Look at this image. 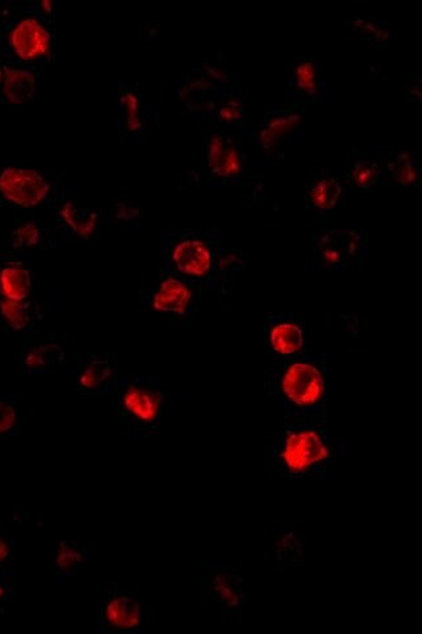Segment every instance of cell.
Wrapping results in <instances>:
<instances>
[{
	"instance_id": "cell-24",
	"label": "cell",
	"mask_w": 422,
	"mask_h": 634,
	"mask_svg": "<svg viewBox=\"0 0 422 634\" xmlns=\"http://www.w3.org/2000/svg\"><path fill=\"white\" fill-rule=\"evenodd\" d=\"M127 118L130 128H136L139 125L138 110H136V101L132 95L127 97Z\"/></svg>"
},
{
	"instance_id": "cell-18",
	"label": "cell",
	"mask_w": 422,
	"mask_h": 634,
	"mask_svg": "<svg viewBox=\"0 0 422 634\" xmlns=\"http://www.w3.org/2000/svg\"><path fill=\"white\" fill-rule=\"evenodd\" d=\"M340 197V186L334 180H324L313 190V202L317 207L331 208Z\"/></svg>"
},
{
	"instance_id": "cell-26",
	"label": "cell",
	"mask_w": 422,
	"mask_h": 634,
	"mask_svg": "<svg viewBox=\"0 0 422 634\" xmlns=\"http://www.w3.org/2000/svg\"><path fill=\"white\" fill-rule=\"evenodd\" d=\"M2 78H3V66H0V85H2Z\"/></svg>"
},
{
	"instance_id": "cell-7",
	"label": "cell",
	"mask_w": 422,
	"mask_h": 634,
	"mask_svg": "<svg viewBox=\"0 0 422 634\" xmlns=\"http://www.w3.org/2000/svg\"><path fill=\"white\" fill-rule=\"evenodd\" d=\"M162 397L159 392L141 383L127 386L120 397V411L134 423L154 424L159 418Z\"/></svg>"
},
{
	"instance_id": "cell-2",
	"label": "cell",
	"mask_w": 422,
	"mask_h": 634,
	"mask_svg": "<svg viewBox=\"0 0 422 634\" xmlns=\"http://www.w3.org/2000/svg\"><path fill=\"white\" fill-rule=\"evenodd\" d=\"M52 181L36 168L10 167L0 171V202L16 208H33L48 200Z\"/></svg>"
},
{
	"instance_id": "cell-17",
	"label": "cell",
	"mask_w": 422,
	"mask_h": 634,
	"mask_svg": "<svg viewBox=\"0 0 422 634\" xmlns=\"http://www.w3.org/2000/svg\"><path fill=\"white\" fill-rule=\"evenodd\" d=\"M20 424V409L13 398L0 397V437L13 436Z\"/></svg>"
},
{
	"instance_id": "cell-16",
	"label": "cell",
	"mask_w": 422,
	"mask_h": 634,
	"mask_svg": "<svg viewBox=\"0 0 422 634\" xmlns=\"http://www.w3.org/2000/svg\"><path fill=\"white\" fill-rule=\"evenodd\" d=\"M42 241V233L33 223L22 224L17 226L10 235L11 249L16 252H25L28 250L36 249Z\"/></svg>"
},
{
	"instance_id": "cell-1",
	"label": "cell",
	"mask_w": 422,
	"mask_h": 634,
	"mask_svg": "<svg viewBox=\"0 0 422 634\" xmlns=\"http://www.w3.org/2000/svg\"><path fill=\"white\" fill-rule=\"evenodd\" d=\"M0 26V52L11 63L26 66L48 57L52 34L42 13H7Z\"/></svg>"
},
{
	"instance_id": "cell-22",
	"label": "cell",
	"mask_w": 422,
	"mask_h": 634,
	"mask_svg": "<svg viewBox=\"0 0 422 634\" xmlns=\"http://www.w3.org/2000/svg\"><path fill=\"white\" fill-rule=\"evenodd\" d=\"M374 179V167H369L366 164H360L355 171V180L359 185L368 186Z\"/></svg>"
},
{
	"instance_id": "cell-12",
	"label": "cell",
	"mask_w": 422,
	"mask_h": 634,
	"mask_svg": "<svg viewBox=\"0 0 422 634\" xmlns=\"http://www.w3.org/2000/svg\"><path fill=\"white\" fill-rule=\"evenodd\" d=\"M191 292L183 282L168 277L160 285L153 299V307L160 313L183 315L191 302Z\"/></svg>"
},
{
	"instance_id": "cell-9",
	"label": "cell",
	"mask_w": 422,
	"mask_h": 634,
	"mask_svg": "<svg viewBox=\"0 0 422 634\" xmlns=\"http://www.w3.org/2000/svg\"><path fill=\"white\" fill-rule=\"evenodd\" d=\"M36 90V75L31 68L14 63L3 66L0 97L7 101L8 103H28L34 98Z\"/></svg>"
},
{
	"instance_id": "cell-3",
	"label": "cell",
	"mask_w": 422,
	"mask_h": 634,
	"mask_svg": "<svg viewBox=\"0 0 422 634\" xmlns=\"http://www.w3.org/2000/svg\"><path fill=\"white\" fill-rule=\"evenodd\" d=\"M328 449L317 433L303 430L290 435L282 450V462L291 472H307L328 458Z\"/></svg>"
},
{
	"instance_id": "cell-25",
	"label": "cell",
	"mask_w": 422,
	"mask_h": 634,
	"mask_svg": "<svg viewBox=\"0 0 422 634\" xmlns=\"http://www.w3.org/2000/svg\"><path fill=\"white\" fill-rule=\"evenodd\" d=\"M8 554H10V548H8L7 542L0 538V561L7 559Z\"/></svg>"
},
{
	"instance_id": "cell-15",
	"label": "cell",
	"mask_w": 422,
	"mask_h": 634,
	"mask_svg": "<svg viewBox=\"0 0 422 634\" xmlns=\"http://www.w3.org/2000/svg\"><path fill=\"white\" fill-rule=\"evenodd\" d=\"M272 348L279 354L290 355L301 350L303 333L301 328L293 324L277 325L270 334Z\"/></svg>"
},
{
	"instance_id": "cell-5",
	"label": "cell",
	"mask_w": 422,
	"mask_h": 634,
	"mask_svg": "<svg viewBox=\"0 0 422 634\" xmlns=\"http://www.w3.org/2000/svg\"><path fill=\"white\" fill-rule=\"evenodd\" d=\"M34 270L24 259L0 261V298L22 302L33 299Z\"/></svg>"
},
{
	"instance_id": "cell-8",
	"label": "cell",
	"mask_w": 422,
	"mask_h": 634,
	"mask_svg": "<svg viewBox=\"0 0 422 634\" xmlns=\"http://www.w3.org/2000/svg\"><path fill=\"white\" fill-rule=\"evenodd\" d=\"M101 619L113 630H132L141 622V604L127 593H113L104 598Z\"/></svg>"
},
{
	"instance_id": "cell-23",
	"label": "cell",
	"mask_w": 422,
	"mask_h": 634,
	"mask_svg": "<svg viewBox=\"0 0 422 634\" xmlns=\"http://www.w3.org/2000/svg\"><path fill=\"white\" fill-rule=\"evenodd\" d=\"M399 162H400V167H399L398 171L399 181H401V183H409L412 181V180L415 179V173H413L412 165H410L409 159L407 158L406 155H401Z\"/></svg>"
},
{
	"instance_id": "cell-6",
	"label": "cell",
	"mask_w": 422,
	"mask_h": 634,
	"mask_svg": "<svg viewBox=\"0 0 422 634\" xmlns=\"http://www.w3.org/2000/svg\"><path fill=\"white\" fill-rule=\"evenodd\" d=\"M64 348L55 336H37L26 339L20 348L22 368L29 374H43L57 368L63 362Z\"/></svg>"
},
{
	"instance_id": "cell-11",
	"label": "cell",
	"mask_w": 422,
	"mask_h": 634,
	"mask_svg": "<svg viewBox=\"0 0 422 634\" xmlns=\"http://www.w3.org/2000/svg\"><path fill=\"white\" fill-rule=\"evenodd\" d=\"M173 261L183 275L202 277L211 269L212 255L205 243L188 240L174 247Z\"/></svg>"
},
{
	"instance_id": "cell-20",
	"label": "cell",
	"mask_w": 422,
	"mask_h": 634,
	"mask_svg": "<svg viewBox=\"0 0 422 634\" xmlns=\"http://www.w3.org/2000/svg\"><path fill=\"white\" fill-rule=\"evenodd\" d=\"M296 83L299 89L305 92H313L316 89V68L313 64L304 63L296 69Z\"/></svg>"
},
{
	"instance_id": "cell-14",
	"label": "cell",
	"mask_w": 422,
	"mask_h": 634,
	"mask_svg": "<svg viewBox=\"0 0 422 634\" xmlns=\"http://www.w3.org/2000/svg\"><path fill=\"white\" fill-rule=\"evenodd\" d=\"M209 165L220 176H234L241 170L240 155L234 148L225 147L221 136H215L209 147Z\"/></svg>"
},
{
	"instance_id": "cell-4",
	"label": "cell",
	"mask_w": 422,
	"mask_h": 634,
	"mask_svg": "<svg viewBox=\"0 0 422 634\" xmlns=\"http://www.w3.org/2000/svg\"><path fill=\"white\" fill-rule=\"evenodd\" d=\"M282 389L291 402L298 406H312L324 392V381L319 369L307 363L289 366L282 381Z\"/></svg>"
},
{
	"instance_id": "cell-21",
	"label": "cell",
	"mask_w": 422,
	"mask_h": 634,
	"mask_svg": "<svg viewBox=\"0 0 422 634\" xmlns=\"http://www.w3.org/2000/svg\"><path fill=\"white\" fill-rule=\"evenodd\" d=\"M298 120H293V119H282V120L275 121L270 125L269 129L264 133V142H272V139L277 138L279 135L285 132L287 128L293 127L294 124Z\"/></svg>"
},
{
	"instance_id": "cell-10",
	"label": "cell",
	"mask_w": 422,
	"mask_h": 634,
	"mask_svg": "<svg viewBox=\"0 0 422 634\" xmlns=\"http://www.w3.org/2000/svg\"><path fill=\"white\" fill-rule=\"evenodd\" d=\"M42 319L40 305L34 299L14 302L0 298V328L17 333H33Z\"/></svg>"
},
{
	"instance_id": "cell-13",
	"label": "cell",
	"mask_w": 422,
	"mask_h": 634,
	"mask_svg": "<svg viewBox=\"0 0 422 634\" xmlns=\"http://www.w3.org/2000/svg\"><path fill=\"white\" fill-rule=\"evenodd\" d=\"M112 365L109 357L101 355L87 357L78 365L77 383L81 392H94L104 389L112 377Z\"/></svg>"
},
{
	"instance_id": "cell-19",
	"label": "cell",
	"mask_w": 422,
	"mask_h": 634,
	"mask_svg": "<svg viewBox=\"0 0 422 634\" xmlns=\"http://www.w3.org/2000/svg\"><path fill=\"white\" fill-rule=\"evenodd\" d=\"M81 558H83L81 557V552L75 546L69 545L68 542L63 543V546L59 548V552H57V567H59L60 571L71 574L72 571L77 568Z\"/></svg>"
}]
</instances>
